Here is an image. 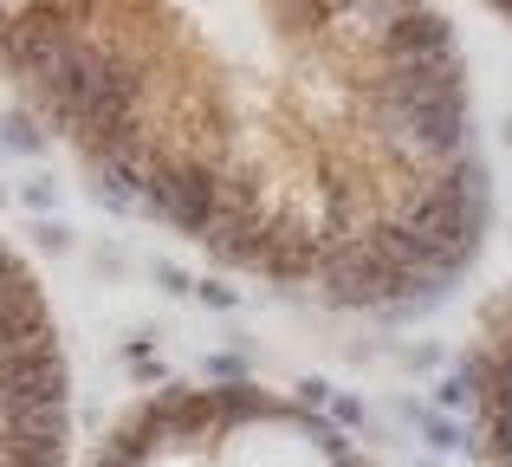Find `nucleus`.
<instances>
[{
    "mask_svg": "<svg viewBox=\"0 0 512 467\" xmlns=\"http://www.w3.org/2000/svg\"><path fill=\"white\" fill-rule=\"evenodd\" d=\"M506 130H512V124H506Z\"/></svg>",
    "mask_w": 512,
    "mask_h": 467,
    "instance_id": "1a4fd4ad",
    "label": "nucleus"
},
{
    "mask_svg": "<svg viewBox=\"0 0 512 467\" xmlns=\"http://www.w3.org/2000/svg\"><path fill=\"white\" fill-rule=\"evenodd\" d=\"M480 7H493V13H500V20L512 26V0H480Z\"/></svg>",
    "mask_w": 512,
    "mask_h": 467,
    "instance_id": "6e6552de",
    "label": "nucleus"
},
{
    "mask_svg": "<svg viewBox=\"0 0 512 467\" xmlns=\"http://www.w3.org/2000/svg\"><path fill=\"white\" fill-rule=\"evenodd\" d=\"M402 422H415V429L428 435V448H441V455H454V448H480L474 435L461 429V422H448L441 409H422V403H409V396H402Z\"/></svg>",
    "mask_w": 512,
    "mask_h": 467,
    "instance_id": "39448f33",
    "label": "nucleus"
},
{
    "mask_svg": "<svg viewBox=\"0 0 512 467\" xmlns=\"http://www.w3.org/2000/svg\"><path fill=\"white\" fill-rule=\"evenodd\" d=\"M331 396H338V390H331L325 377H305V383H299V403H305V409H318V416L331 409Z\"/></svg>",
    "mask_w": 512,
    "mask_h": 467,
    "instance_id": "0eeeda50",
    "label": "nucleus"
},
{
    "mask_svg": "<svg viewBox=\"0 0 512 467\" xmlns=\"http://www.w3.org/2000/svg\"><path fill=\"white\" fill-rule=\"evenodd\" d=\"M0 85L117 208L325 312H422L493 228L435 0H0Z\"/></svg>",
    "mask_w": 512,
    "mask_h": 467,
    "instance_id": "f257e3e1",
    "label": "nucleus"
},
{
    "mask_svg": "<svg viewBox=\"0 0 512 467\" xmlns=\"http://www.w3.org/2000/svg\"><path fill=\"white\" fill-rule=\"evenodd\" d=\"M467 364L480 370V455L493 467H512V286L480 312V331L467 344Z\"/></svg>",
    "mask_w": 512,
    "mask_h": 467,
    "instance_id": "20e7f679",
    "label": "nucleus"
},
{
    "mask_svg": "<svg viewBox=\"0 0 512 467\" xmlns=\"http://www.w3.org/2000/svg\"><path fill=\"white\" fill-rule=\"evenodd\" d=\"M72 442V370L33 266L0 240V467H59Z\"/></svg>",
    "mask_w": 512,
    "mask_h": 467,
    "instance_id": "7ed1b4c3",
    "label": "nucleus"
},
{
    "mask_svg": "<svg viewBox=\"0 0 512 467\" xmlns=\"http://www.w3.org/2000/svg\"><path fill=\"white\" fill-rule=\"evenodd\" d=\"M91 467H370L344 429L260 383H169L98 442Z\"/></svg>",
    "mask_w": 512,
    "mask_h": 467,
    "instance_id": "f03ea898",
    "label": "nucleus"
},
{
    "mask_svg": "<svg viewBox=\"0 0 512 467\" xmlns=\"http://www.w3.org/2000/svg\"><path fill=\"white\" fill-rule=\"evenodd\" d=\"M325 416L338 422V429H363V422H370V416H363V403H357V396H331V409H325Z\"/></svg>",
    "mask_w": 512,
    "mask_h": 467,
    "instance_id": "423d86ee",
    "label": "nucleus"
}]
</instances>
